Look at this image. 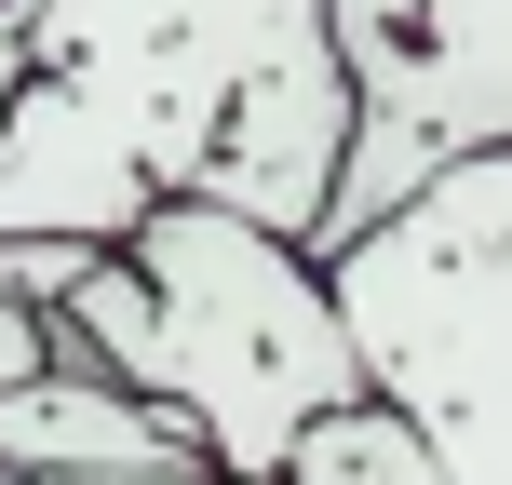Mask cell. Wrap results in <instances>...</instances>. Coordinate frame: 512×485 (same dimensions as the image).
Instances as JSON below:
<instances>
[{
    "instance_id": "5b68a950",
    "label": "cell",
    "mask_w": 512,
    "mask_h": 485,
    "mask_svg": "<svg viewBox=\"0 0 512 485\" xmlns=\"http://www.w3.org/2000/svg\"><path fill=\"white\" fill-rule=\"evenodd\" d=\"M149 459H189V432L95 364H41L0 391V472H149Z\"/></svg>"
},
{
    "instance_id": "277c9868",
    "label": "cell",
    "mask_w": 512,
    "mask_h": 485,
    "mask_svg": "<svg viewBox=\"0 0 512 485\" xmlns=\"http://www.w3.org/2000/svg\"><path fill=\"white\" fill-rule=\"evenodd\" d=\"M351 68V162H337L324 243L378 230L445 162L512 149V0H324Z\"/></svg>"
},
{
    "instance_id": "52a82bcc",
    "label": "cell",
    "mask_w": 512,
    "mask_h": 485,
    "mask_svg": "<svg viewBox=\"0 0 512 485\" xmlns=\"http://www.w3.org/2000/svg\"><path fill=\"white\" fill-rule=\"evenodd\" d=\"M0 485H216L203 459H149V472H0Z\"/></svg>"
},
{
    "instance_id": "3957f363",
    "label": "cell",
    "mask_w": 512,
    "mask_h": 485,
    "mask_svg": "<svg viewBox=\"0 0 512 485\" xmlns=\"http://www.w3.org/2000/svg\"><path fill=\"white\" fill-rule=\"evenodd\" d=\"M364 405H391L445 485H512V149L445 162L378 230L324 243Z\"/></svg>"
},
{
    "instance_id": "7a4b0ae2",
    "label": "cell",
    "mask_w": 512,
    "mask_h": 485,
    "mask_svg": "<svg viewBox=\"0 0 512 485\" xmlns=\"http://www.w3.org/2000/svg\"><path fill=\"white\" fill-rule=\"evenodd\" d=\"M122 270L149 297V378L135 391L189 432V459L216 485H270L337 405H364L351 324H337L310 243L256 230L230 203H149L122 230Z\"/></svg>"
},
{
    "instance_id": "8992f818",
    "label": "cell",
    "mask_w": 512,
    "mask_h": 485,
    "mask_svg": "<svg viewBox=\"0 0 512 485\" xmlns=\"http://www.w3.org/2000/svg\"><path fill=\"white\" fill-rule=\"evenodd\" d=\"M270 485H445V459H432V445H418L391 405H337Z\"/></svg>"
},
{
    "instance_id": "6da1fadb",
    "label": "cell",
    "mask_w": 512,
    "mask_h": 485,
    "mask_svg": "<svg viewBox=\"0 0 512 485\" xmlns=\"http://www.w3.org/2000/svg\"><path fill=\"white\" fill-rule=\"evenodd\" d=\"M0 243H122L149 203H230L324 256L351 68L324 0H0Z\"/></svg>"
},
{
    "instance_id": "ba28073f",
    "label": "cell",
    "mask_w": 512,
    "mask_h": 485,
    "mask_svg": "<svg viewBox=\"0 0 512 485\" xmlns=\"http://www.w3.org/2000/svg\"><path fill=\"white\" fill-rule=\"evenodd\" d=\"M14 378H41V324H27V310L0 297V391H14Z\"/></svg>"
},
{
    "instance_id": "9c48e42d",
    "label": "cell",
    "mask_w": 512,
    "mask_h": 485,
    "mask_svg": "<svg viewBox=\"0 0 512 485\" xmlns=\"http://www.w3.org/2000/svg\"><path fill=\"white\" fill-rule=\"evenodd\" d=\"M0 95H14V41H0Z\"/></svg>"
}]
</instances>
